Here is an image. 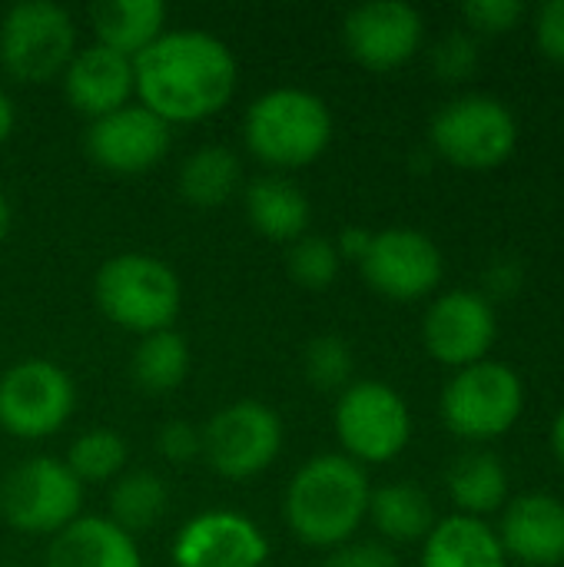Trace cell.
Returning a JSON list of instances; mask_svg holds the SVG:
<instances>
[{
  "label": "cell",
  "mask_w": 564,
  "mask_h": 567,
  "mask_svg": "<svg viewBox=\"0 0 564 567\" xmlns=\"http://www.w3.org/2000/svg\"><path fill=\"white\" fill-rule=\"evenodd\" d=\"M136 103L156 113L166 126L203 123L216 116L236 93V53L209 30H166L133 60Z\"/></svg>",
  "instance_id": "obj_1"
},
{
  "label": "cell",
  "mask_w": 564,
  "mask_h": 567,
  "mask_svg": "<svg viewBox=\"0 0 564 567\" xmlns=\"http://www.w3.org/2000/svg\"><path fill=\"white\" fill-rule=\"evenodd\" d=\"M372 482L342 452H319L299 465L283 495V518L293 538L309 548L336 551L356 538L369 518Z\"/></svg>",
  "instance_id": "obj_2"
},
{
  "label": "cell",
  "mask_w": 564,
  "mask_h": 567,
  "mask_svg": "<svg viewBox=\"0 0 564 567\" xmlns=\"http://www.w3.org/2000/svg\"><path fill=\"white\" fill-rule=\"evenodd\" d=\"M332 110L329 103L302 86H276L259 93L243 120V136L249 153L276 173L306 169L332 143Z\"/></svg>",
  "instance_id": "obj_3"
},
{
  "label": "cell",
  "mask_w": 564,
  "mask_h": 567,
  "mask_svg": "<svg viewBox=\"0 0 564 567\" xmlns=\"http://www.w3.org/2000/svg\"><path fill=\"white\" fill-rule=\"evenodd\" d=\"M93 299L113 326L150 336L173 329L183 309V282L176 269L153 252H120L96 269Z\"/></svg>",
  "instance_id": "obj_4"
},
{
  "label": "cell",
  "mask_w": 564,
  "mask_h": 567,
  "mask_svg": "<svg viewBox=\"0 0 564 567\" xmlns=\"http://www.w3.org/2000/svg\"><path fill=\"white\" fill-rule=\"evenodd\" d=\"M429 143L432 153L455 169H499L519 146V120L512 106L492 93H462L435 110Z\"/></svg>",
  "instance_id": "obj_5"
},
{
  "label": "cell",
  "mask_w": 564,
  "mask_h": 567,
  "mask_svg": "<svg viewBox=\"0 0 564 567\" xmlns=\"http://www.w3.org/2000/svg\"><path fill=\"white\" fill-rule=\"evenodd\" d=\"M439 412L452 435L475 445L495 442L519 425L525 412V382L509 362L482 359L452 372Z\"/></svg>",
  "instance_id": "obj_6"
},
{
  "label": "cell",
  "mask_w": 564,
  "mask_h": 567,
  "mask_svg": "<svg viewBox=\"0 0 564 567\" xmlns=\"http://www.w3.org/2000/svg\"><path fill=\"white\" fill-rule=\"evenodd\" d=\"M332 425L342 455L362 468L396 462L412 442V409L406 395L379 379H352L336 399Z\"/></svg>",
  "instance_id": "obj_7"
},
{
  "label": "cell",
  "mask_w": 564,
  "mask_h": 567,
  "mask_svg": "<svg viewBox=\"0 0 564 567\" xmlns=\"http://www.w3.org/2000/svg\"><path fill=\"white\" fill-rule=\"evenodd\" d=\"M76 47L73 13L53 0H20L0 17V66L17 83H50Z\"/></svg>",
  "instance_id": "obj_8"
},
{
  "label": "cell",
  "mask_w": 564,
  "mask_h": 567,
  "mask_svg": "<svg viewBox=\"0 0 564 567\" xmlns=\"http://www.w3.org/2000/svg\"><path fill=\"white\" fill-rule=\"evenodd\" d=\"M80 505L83 485L50 455L17 462L0 482V518L17 535L53 538L80 518Z\"/></svg>",
  "instance_id": "obj_9"
},
{
  "label": "cell",
  "mask_w": 564,
  "mask_h": 567,
  "mask_svg": "<svg viewBox=\"0 0 564 567\" xmlns=\"http://www.w3.org/2000/svg\"><path fill=\"white\" fill-rule=\"evenodd\" d=\"M283 419L259 399H236L203 425V458L226 482H253L283 452Z\"/></svg>",
  "instance_id": "obj_10"
},
{
  "label": "cell",
  "mask_w": 564,
  "mask_h": 567,
  "mask_svg": "<svg viewBox=\"0 0 564 567\" xmlns=\"http://www.w3.org/2000/svg\"><path fill=\"white\" fill-rule=\"evenodd\" d=\"M76 409L70 372L50 359H20L0 375V429L23 442L57 435Z\"/></svg>",
  "instance_id": "obj_11"
},
{
  "label": "cell",
  "mask_w": 564,
  "mask_h": 567,
  "mask_svg": "<svg viewBox=\"0 0 564 567\" xmlns=\"http://www.w3.org/2000/svg\"><path fill=\"white\" fill-rule=\"evenodd\" d=\"M359 272L372 292L389 302L429 299L445 276V256L439 243L416 226H389L372 233L369 252Z\"/></svg>",
  "instance_id": "obj_12"
},
{
  "label": "cell",
  "mask_w": 564,
  "mask_h": 567,
  "mask_svg": "<svg viewBox=\"0 0 564 567\" xmlns=\"http://www.w3.org/2000/svg\"><path fill=\"white\" fill-rule=\"evenodd\" d=\"M499 339L495 302L472 289L439 292L422 316V346L445 369H465L489 359Z\"/></svg>",
  "instance_id": "obj_13"
},
{
  "label": "cell",
  "mask_w": 564,
  "mask_h": 567,
  "mask_svg": "<svg viewBox=\"0 0 564 567\" xmlns=\"http://www.w3.org/2000/svg\"><path fill=\"white\" fill-rule=\"evenodd\" d=\"M425 43V17L406 0H366L342 17V47L376 73L406 66Z\"/></svg>",
  "instance_id": "obj_14"
},
{
  "label": "cell",
  "mask_w": 564,
  "mask_h": 567,
  "mask_svg": "<svg viewBox=\"0 0 564 567\" xmlns=\"http://www.w3.org/2000/svg\"><path fill=\"white\" fill-rule=\"evenodd\" d=\"M173 567H263L269 538L263 528L229 508H209L183 522L173 538Z\"/></svg>",
  "instance_id": "obj_15"
},
{
  "label": "cell",
  "mask_w": 564,
  "mask_h": 567,
  "mask_svg": "<svg viewBox=\"0 0 564 567\" xmlns=\"http://www.w3.org/2000/svg\"><path fill=\"white\" fill-rule=\"evenodd\" d=\"M173 126H166L156 113L143 103H126L86 130V153L90 159L116 176H136L153 169L173 146Z\"/></svg>",
  "instance_id": "obj_16"
},
{
  "label": "cell",
  "mask_w": 564,
  "mask_h": 567,
  "mask_svg": "<svg viewBox=\"0 0 564 567\" xmlns=\"http://www.w3.org/2000/svg\"><path fill=\"white\" fill-rule=\"evenodd\" d=\"M509 561L525 567L564 565V502L548 492L509 498L495 528Z\"/></svg>",
  "instance_id": "obj_17"
},
{
  "label": "cell",
  "mask_w": 564,
  "mask_h": 567,
  "mask_svg": "<svg viewBox=\"0 0 564 567\" xmlns=\"http://www.w3.org/2000/svg\"><path fill=\"white\" fill-rule=\"evenodd\" d=\"M60 76H63L66 103L76 113L90 116V123L133 103V96H136L133 60L96 43V40L86 47H76V53L70 56V63Z\"/></svg>",
  "instance_id": "obj_18"
},
{
  "label": "cell",
  "mask_w": 564,
  "mask_h": 567,
  "mask_svg": "<svg viewBox=\"0 0 564 567\" xmlns=\"http://www.w3.org/2000/svg\"><path fill=\"white\" fill-rule=\"evenodd\" d=\"M43 567H143V555L106 515H80L50 538Z\"/></svg>",
  "instance_id": "obj_19"
},
{
  "label": "cell",
  "mask_w": 564,
  "mask_h": 567,
  "mask_svg": "<svg viewBox=\"0 0 564 567\" xmlns=\"http://www.w3.org/2000/svg\"><path fill=\"white\" fill-rule=\"evenodd\" d=\"M243 203H246L249 226L269 243L293 246L296 239H302L309 233V219H312L309 196L283 173L256 176L246 186Z\"/></svg>",
  "instance_id": "obj_20"
},
{
  "label": "cell",
  "mask_w": 564,
  "mask_h": 567,
  "mask_svg": "<svg viewBox=\"0 0 564 567\" xmlns=\"http://www.w3.org/2000/svg\"><path fill=\"white\" fill-rule=\"evenodd\" d=\"M419 567H509V558L489 522L445 515L425 535Z\"/></svg>",
  "instance_id": "obj_21"
},
{
  "label": "cell",
  "mask_w": 564,
  "mask_h": 567,
  "mask_svg": "<svg viewBox=\"0 0 564 567\" xmlns=\"http://www.w3.org/2000/svg\"><path fill=\"white\" fill-rule=\"evenodd\" d=\"M445 492L455 505V515L485 522L509 505V468L495 452L469 449L445 468Z\"/></svg>",
  "instance_id": "obj_22"
},
{
  "label": "cell",
  "mask_w": 564,
  "mask_h": 567,
  "mask_svg": "<svg viewBox=\"0 0 564 567\" xmlns=\"http://www.w3.org/2000/svg\"><path fill=\"white\" fill-rule=\"evenodd\" d=\"M366 522H372V528L382 535L386 545H412V542H425L439 515H435L432 495L422 485L386 482L372 488Z\"/></svg>",
  "instance_id": "obj_23"
},
{
  "label": "cell",
  "mask_w": 564,
  "mask_h": 567,
  "mask_svg": "<svg viewBox=\"0 0 564 567\" xmlns=\"http://www.w3.org/2000/svg\"><path fill=\"white\" fill-rule=\"evenodd\" d=\"M166 3L160 0H103L90 10L96 43L136 60L166 33Z\"/></svg>",
  "instance_id": "obj_24"
},
{
  "label": "cell",
  "mask_w": 564,
  "mask_h": 567,
  "mask_svg": "<svg viewBox=\"0 0 564 567\" xmlns=\"http://www.w3.org/2000/svg\"><path fill=\"white\" fill-rule=\"evenodd\" d=\"M243 183V163L239 153L223 146V143H209L193 150L176 173V189L180 196L196 206V209H213L223 206Z\"/></svg>",
  "instance_id": "obj_25"
},
{
  "label": "cell",
  "mask_w": 564,
  "mask_h": 567,
  "mask_svg": "<svg viewBox=\"0 0 564 567\" xmlns=\"http://www.w3.org/2000/svg\"><path fill=\"white\" fill-rule=\"evenodd\" d=\"M189 365H193L189 342L176 329L140 336V342L130 355V375L150 395H166V392L180 389L189 375Z\"/></svg>",
  "instance_id": "obj_26"
},
{
  "label": "cell",
  "mask_w": 564,
  "mask_h": 567,
  "mask_svg": "<svg viewBox=\"0 0 564 567\" xmlns=\"http://www.w3.org/2000/svg\"><path fill=\"white\" fill-rule=\"evenodd\" d=\"M170 508V488L166 482L150 472V468H136V472H123L113 488H110V522L116 528H123L126 535H143L150 528H156L163 522Z\"/></svg>",
  "instance_id": "obj_27"
},
{
  "label": "cell",
  "mask_w": 564,
  "mask_h": 567,
  "mask_svg": "<svg viewBox=\"0 0 564 567\" xmlns=\"http://www.w3.org/2000/svg\"><path fill=\"white\" fill-rule=\"evenodd\" d=\"M126 442L120 432L113 429H86L80 432L70 449L63 465L73 472V478L86 488V485H106L116 482L126 472Z\"/></svg>",
  "instance_id": "obj_28"
},
{
  "label": "cell",
  "mask_w": 564,
  "mask_h": 567,
  "mask_svg": "<svg viewBox=\"0 0 564 567\" xmlns=\"http://www.w3.org/2000/svg\"><path fill=\"white\" fill-rule=\"evenodd\" d=\"M302 372H306L312 389L342 392L346 385H352V372H356L352 342L339 332L312 336L306 342V352H302Z\"/></svg>",
  "instance_id": "obj_29"
},
{
  "label": "cell",
  "mask_w": 564,
  "mask_h": 567,
  "mask_svg": "<svg viewBox=\"0 0 564 567\" xmlns=\"http://www.w3.org/2000/svg\"><path fill=\"white\" fill-rule=\"evenodd\" d=\"M342 269V259L336 252V243L329 236H312L306 233L293 246H286V272L296 286L322 292L336 282Z\"/></svg>",
  "instance_id": "obj_30"
},
{
  "label": "cell",
  "mask_w": 564,
  "mask_h": 567,
  "mask_svg": "<svg viewBox=\"0 0 564 567\" xmlns=\"http://www.w3.org/2000/svg\"><path fill=\"white\" fill-rule=\"evenodd\" d=\"M479 40L475 33H469L465 27L462 30H449L442 33L432 50H429V63H432V73L442 80V83H465L469 76H475L479 70Z\"/></svg>",
  "instance_id": "obj_31"
},
{
  "label": "cell",
  "mask_w": 564,
  "mask_h": 567,
  "mask_svg": "<svg viewBox=\"0 0 564 567\" xmlns=\"http://www.w3.org/2000/svg\"><path fill=\"white\" fill-rule=\"evenodd\" d=\"M525 17L522 0H469L462 3V20L469 33H509Z\"/></svg>",
  "instance_id": "obj_32"
},
{
  "label": "cell",
  "mask_w": 564,
  "mask_h": 567,
  "mask_svg": "<svg viewBox=\"0 0 564 567\" xmlns=\"http://www.w3.org/2000/svg\"><path fill=\"white\" fill-rule=\"evenodd\" d=\"M156 452L170 465H189L203 458V429H196L186 419H170L156 432Z\"/></svg>",
  "instance_id": "obj_33"
},
{
  "label": "cell",
  "mask_w": 564,
  "mask_h": 567,
  "mask_svg": "<svg viewBox=\"0 0 564 567\" xmlns=\"http://www.w3.org/2000/svg\"><path fill=\"white\" fill-rule=\"evenodd\" d=\"M535 47L545 60L564 66V0H548L535 10Z\"/></svg>",
  "instance_id": "obj_34"
},
{
  "label": "cell",
  "mask_w": 564,
  "mask_h": 567,
  "mask_svg": "<svg viewBox=\"0 0 564 567\" xmlns=\"http://www.w3.org/2000/svg\"><path fill=\"white\" fill-rule=\"evenodd\" d=\"M326 567H399V555L386 542H349L329 555Z\"/></svg>",
  "instance_id": "obj_35"
},
{
  "label": "cell",
  "mask_w": 564,
  "mask_h": 567,
  "mask_svg": "<svg viewBox=\"0 0 564 567\" xmlns=\"http://www.w3.org/2000/svg\"><path fill=\"white\" fill-rule=\"evenodd\" d=\"M525 272H522V262L515 259H492L485 276H482V296L492 302V299H509L519 292Z\"/></svg>",
  "instance_id": "obj_36"
},
{
  "label": "cell",
  "mask_w": 564,
  "mask_h": 567,
  "mask_svg": "<svg viewBox=\"0 0 564 567\" xmlns=\"http://www.w3.org/2000/svg\"><path fill=\"white\" fill-rule=\"evenodd\" d=\"M332 243H336V252H339L342 262H356L359 266L366 259V252H369L372 229H366V226H346V229H339V236Z\"/></svg>",
  "instance_id": "obj_37"
},
{
  "label": "cell",
  "mask_w": 564,
  "mask_h": 567,
  "mask_svg": "<svg viewBox=\"0 0 564 567\" xmlns=\"http://www.w3.org/2000/svg\"><path fill=\"white\" fill-rule=\"evenodd\" d=\"M13 123H17V110H13V100H10V93L0 86V146L10 140V133H13Z\"/></svg>",
  "instance_id": "obj_38"
},
{
  "label": "cell",
  "mask_w": 564,
  "mask_h": 567,
  "mask_svg": "<svg viewBox=\"0 0 564 567\" xmlns=\"http://www.w3.org/2000/svg\"><path fill=\"white\" fill-rule=\"evenodd\" d=\"M548 445H552V452H555V458H558V465L564 468V409L555 415V422H552V432H548Z\"/></svg>",
  "instance_id": "obj_39"
},
{
  "label": "cell",
  "mask_w": 564,
  "mask_h": 567,
  "mask_svg": "<svg viewBox=\"0 0 564 567\" xmlns=\"http://www.w3.org/2000/svg\"><path fill=\"white\" fill-rule=\"evenodd\" d=\"M10 219H13V213H10V199L0 193V243H3V236L10 233Z\"/></svg>",
  "instance_id": "obj_40"
},
{
  "label": "cell",
  "mask_w": 564,
  "mask_h": 567,
  "mask_svg": "<svg viewBox=\"0 0 564 567\" xmlns=\"http://www.w3.org/2000/svg\"><path fill=\"white\" fill-rule=\"evenodd\" d=\"M0 567H20V565H0Z\"/></svg>",
  "instance_id": "obj_41"
}]
</instances>
